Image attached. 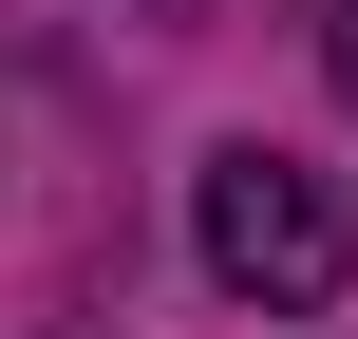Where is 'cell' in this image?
Here are the masks:
<instances>
[{"mask_svg": "<svg viewBox=\"0 0 358 339\" xmlns=\"http://www.w3.org/2000/svg\"><path fill=\"white\" fill-rule=\"evenodd\" d=\"M189 264H208L227 302H264V321H321L358 283V226H340V189H321L283 132H227V151L189 170Z\"/></svg>", "mask_w": 358, "mask_h": 339, "instance_id": "6da1fadb", "label": "cell"}, {"mask_svg": "<svg viewBox=\"0 0 358 339\" xmlns=\"http://www.w3.org/2000/svg\"><path fill=\"white\" fill-rule=\"evenodd\" d=\"M321 75H340V113H358V0H321Z\"/></svg>", "mask_w": 358, "mask_h": 339, "instance_id": "7a4b0ae2", "label": "cell"}]
</instances>
